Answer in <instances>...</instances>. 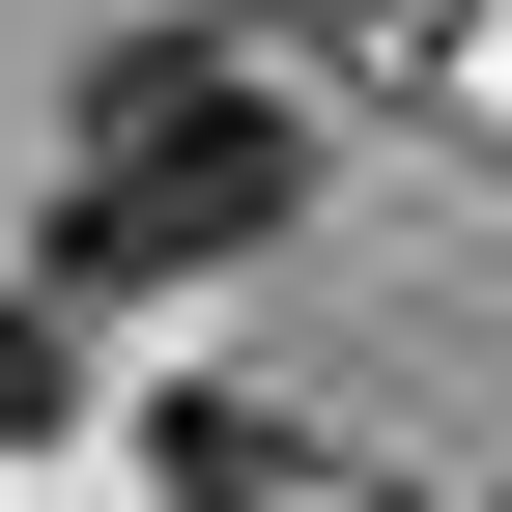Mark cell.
<instances>
[{"instance_id": "1", "label": "cell", "mask_w": 512, "mask_h": 512, "mask_svg": "<svg viewBox=\"0 0 512 512\" xmlns=\"http://www.w3.org/2000/svg\"><path fill=\"white\" fill-rule=\"evenodd\" d=\"M285 200H313V143H285V86H256L228 29L86 57V114H57V285H200V256H256Z\"/></svg>"}, {"instance_id": "2", "label": "cell", "mask_w": 512, "mask_h": 512, "mask_svg": "<svg viewBox=\"0 0 512 512\" xmlns=\"http://www.w3.org/2000/svg\"><path fill=\"white\" fill-rule=\"evenodd\" d=\"M313 29H342V0H313Z\"/></svg>"}]
</instances>
